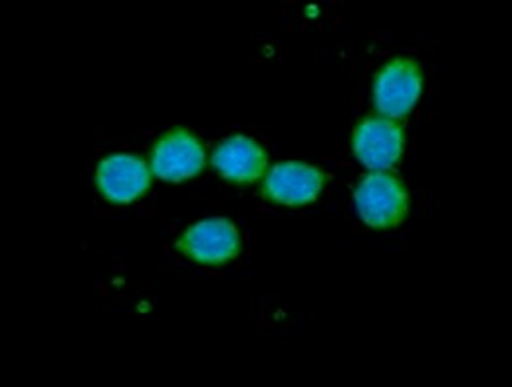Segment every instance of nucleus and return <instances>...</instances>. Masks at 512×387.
Returning a JSON list of instances; mask_svg holds the SVG:
<instances>
[{"mask_svg":"<svg viewBox=\"0 0 512 387\" xmlns=\"http://www.w3.org/2000/svg\"><path fill=\"white\" fill-rule=\"evenodd\" d=\"M362 221L374 229L399 225L409 210V192L403 182L385 172L366 174L354 192Z\"/></svg>","mask_w":512,"mask_h":387,"instance_id":"1","label":"nucleus"},{"mask_svg":"<svg viewBox=\"0 0 512 387\" xmlns=\"http://www.w3.org/2000/svg\"><path fill=\"white\" fill-rule=\"evenodd\" d=\"M176 249L202 264H223L239 255L241 235L233 221L210 217L190 225L176 241Z\"/></svg>","mask_w":512,"mask_h":387,"instance_id":"2","label":"nucleus"},{"mask_svg":"<svg viewBox=\"0 0 512 387\" xmlns=\"http://www.w3.org/2000/svg\"><path fill=\"white\" fill-rule=\"evenodd\" d=\"M423 90V71L413 59H395L385 65L374 83V106L389 118L407 116Z\"/></svg>","mask_w":512,"mask_h":387,"instance_id":"3","label":"nucleus"},{"mask_svg":"<svg viewBox=\"0 0 512 387\" xmlns=\"http://www.w3.org/2000/svg\"><path fill=\"white\" fill-rule=\"evenodd\" d=\"M206 165L202 143L186 129H172L157 141L151 153V167L155 176L180 182L194 178Z\"/></svg>","mask_w":512,"mask_h":387,"instance_id":"4","label":"nucleus"},{"mask_svg":"<svg viewBox=\"0 0 512 387\" xmlns=\"http://www.w3.org/2000/svg\"><path fill=\"white\" fill-rule=\"evenodd\" d=\"M403 153V131L387 118H368L354 129V155L358 161L382 172L391 169Z\"/></svg>","mask_w":512,"mask_h":387,"instance_id":"5","label":"nucleus"},{"mask_svg":"<svg viewBox=\"0 0 512 387\" xmlns=\"http://www.w3.org/2000/svg\"><path fill=\"white\" fill-rule=\"evenodd\" d=\"M325 174L303 163H280L268 172L262 194L282 206H303L319 198Z\"/></svg>","mask_w":512,"mask_h":387,"instance_id":"6","label":"nucleus"},{"mask_svg":"<svg viewBox=\"0 0 512 387\" xmlns=\"http://www.w3.org/2000/svg\"><path fill=\"white\" fill-rule=\"evenodd\" d=\"M96 182L110 202L129 204L149 188L151 178L143 159L120 153L104 159L98 165Z\"/></svg>","mask_w":512,"mask_h":387,"instance_id":"7","label":"nucleus"},{"mask_svg":"<svg viewBox=\"0 0 512 387\" xmlns=\"http://www.w3.org/2000/svg\"><path fill=\"white\" fill-rule=\"evenodd\" d=\"M266 153L247 135H233L219 143L212 165L219 176L231 182L249 184L262 176L266 169Z\"/></svg>","mask_w":512,"mask_h":387,"instance_id":"8","label":"nucleus"}]
</instances>
